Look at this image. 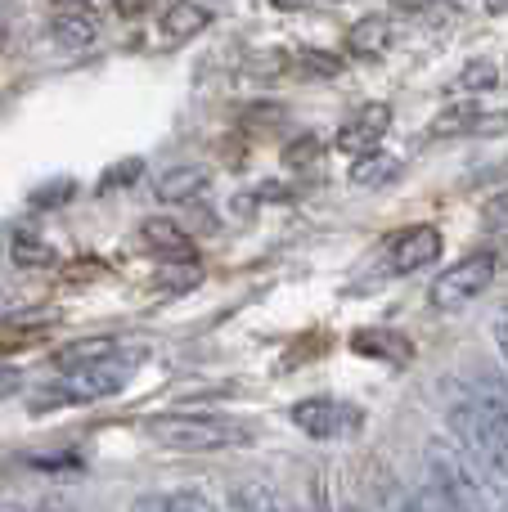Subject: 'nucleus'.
Listing matches in <instances>:
<instances>
[{"label":"nucleus","mask_w":508,"mask_h":512,"mask_svg":"<svg viewBox=\"0 0 508 512\" xmlns=\"http://www.w3.org/2000/svg\"><path fill=\"white\" fill-rule=\"evenodd\" d=\"M149 436L167 450L180 454H207V450H230V445H248L252 432L230 418H212V414H162L149 418Z\"/></svg>","instance_id":"f257e3e1"},{"label":"nucleus","mask_w":508,"mask_h":512,"mask_svg":"<svg viewBox=\"0 0 508 512\" xmlns=\"http://www.w3.org/2000/svg\"><path fill=\"white\" fill-rule=\"evenodd\" d=\"M495 274H500V256H495V252H468V256H459V261L450 265L446 274H437V283H432V292H428L432 310H459V306H468L473 297H482V292L491 288Z\"/></svg>","instance_id":"f03ea898"},{"label":"nucleus","mask_w":508,"mask_h":512,"mask_svg":"<svg viewBox=\"0 0 508 512\" xmlns=\"http://www.w3.org/2000/svg\"><path fill=\"white\" fill-rule=\"evenodd\" d=\"M293 423L302 427L306 436L315 441H338V436H351L360 432L365 414L347 400H333V396H311V400H297L293 405Z\"/></svg>","instance_id":"7ed1b4c3"},{"label":"nucleus","mask_w":508,"mask_h":512,"mask_svg":"<svg viewBox=\"0 0 508 512\" xmlns=\"http://www.w3.org/2000/svg\"><path fill=\"white\" fill-rule=\"evenodd\" d=\"M437 256H441L437 225H410V230H401L392 239L387 265H392L396 279H405V274H419V270H428V265H437Z\"/></svg>","instance_id":"20e7f679"},{"label":"nucleus","mask_w":508,"mask_h":512,"mask_svg":"<svg viewBox=\"0 0 508 512\" xmlns=\"http://www.w3.org/2000/svg\"><path fill=\"white\" fill-rule=\"evenodd\" d=\"M387 126H392V104H360L356 113L342 122L338 131V149L351 153V158H365V153H378Z\"/></svg>","instance_id":"39448f33"},{"label":"nucleus","mask_w":508,"mask_h":512,"mask_svg":"<svg viewBox=\"0 0 508 512\" xmlns=\"http://www.w3.org/2000/svg\"><path fill=\"white\" fill-rule=\"evenodd\" d=\"M207 185H212V171L203 162H180V167L158 176V198L162 203H194Z\"/></svg>","instance_id":"423d86ee"},{"label":"nucleus","mask_w":508,"mask_h":512,"mask_svg":"<svg viewBox=\"0 0 508 512\" xmlns=\"http://www.w3.org/2000/svg\"><path fill=\"white\" fill-rule=\"evenodd\" d=\"M387 45H392V23H387V14H365L360 23H351L347 50L356 54V59H378V54H387Z\"/></svg>","instance_id":"0eeeda50"},{"label":"nucleus","mask_w":508,"mask_h":512,"mask_svg":"<svg viewBox=\"0 0 508 512\" xmlns=\"http://www.w3.org/2000/svg\"><path fill=\"white\" fill-rule=\"evenodd\" d=\"M207 23H212V14H207L203 5H194V0H176V5L162 14V36H167L171 45L194 41L198 32H207Z\"/></svg>","instance_id":"6e6552de"},{"label":"nucleus","mask_w":508,"mask_h":512,"mask_svg":"<svg viewBox=\"0 0 508 512\" xmlns=\"http://www.w3.org/2000/svg\"><path fill=\"white\" fill-rule=\"evenodd\" d=\"M351 346H356L360 355H374V360H396L405 364L410 360V342H405L401 333H387V328H360V333H351Z\"/></svg>","instance_id":"1a4fd4ad"},{"label":"nucleus","mask_w":508,"mask_h":512,"mask_svg":"<svg viewBox=\"0 0 508 512\" xmlns=\"http://www.w3.org/2000/svg\"><path fill=\"white\" fill-rule=\"evenodd\" d=\"M50 32H54V41L68 45V50H86V45L99 36V23L90 9H63V14L54 18Z\"/></svg>","instance_id":"9d476101"},{"label":"nucleus","mask_w":508,"mask_h":512,"mask_svg":"<svg viewBox=\"0 0 508 512\" xmlns=\"http://www.w3.org/2000/svg\"><path fill=\"white\" fill-rule=\"evenodd\" d=\"M140 239H144V248H153V252L189 256V234L180 230L176 221H167V216H149V221L140 225Z\"/></svg>","instance_id":"9b49d317"},{"label":"nucleus","mask_w":508,"mask_h":512,"mask_svg":"<svg viewBox=\"0 0 508 512\" xmlns=\"http://www.w3.org/2000/svg\"><path fill=\"white\" fill-rule=\"evenodd\" d=\"M117 355L113 337H86V342H72L68 351H59V369H90V364H104Z\"/></svg>","instance_id":"f8f14e48"},{"label":"nucleus","mask_w":508,"mask_h":512,"mask_svg":"<svg viewBox=\"0 0 508 512\" xmlns=\"http://www.w3.org/2000/svg\"><path fill=\"white\" fill-rule=\"evenodd\" d=\"M500 63L495 59H468L464 68H459V77H455V90L459 95H491L495 86H500Z\"/></svg>","instance_id":"ddd939ff"},{"label":"nucleus","mask_w":508,"mask_h":512,"mask_svg":"<svg viewBox=\"0 0 508 512\" xmlns=\"http://www.w3.org/2000/svg\"><path fill=\"white\" fill-rule=\"evenodd\" d=\"M9 256H14V265H23V270H50V265L59 261L50 239H36V234H14V239H9Z\"/></svg>","instance_id":"4468645a"},{"label":"nucleus","mask_w":508,"mask_h":512,"mask_svg":"<svg viewBox=\"0 0 508 512\" xmlns=\"http://www.w3.org/2000/svg\"><path fill=\"white\" fill-rule=\"evenodd\" d=\"M396 171H401V167H396V158H387V153H365V158L351 162V185H360V189L387 185Z\"/></svg>","instance_id":"2eb2a0df"},{"label":"nucleus","mask_w":508,"mask_h":512,"mask_svg":"<svg viewBox=\"0 0 508 512\" xmlns=\"http://www.w3.org/2000/svg\"><path fill=\"white\" fill-rule=\"evenodd\" d=\"M198 279H203V270H198L194 261H185V265H162V270H158V288H171V292L194 288Z\"/></svg>","instance_id":"dca6fc26"},{"label":"nucleus","mask_w":508,"mask_h":512,"mask_svg":"<svg viewBox=\"0 0 508 512\" xmlns=\"http://www.w3.org/2000/svg\"><path fill=\"white\" fill-rule=\"evenodd\" d=\"M315 162H320V140L315 135H302V140H293L284 149V167H293V171H306Z\"/></svg>","instance_id":"f3484780"},{"label":"nucleus","mask_w":508,"mask_h":512,"mask_svg":"<svg viewBox=\"0 0 508 512\" xmlns=\"http://www.w3.org/2000/svg\"><path fill=\"white\" fill-rule=\"evenodd\" d=\"M72 194H77V180L59 176L54 185H41V189H36V194H32V207H41V212H45V207H63V198H72Z\"/></svg>","instance_id":"a211bd4d"},{"label":"nucleus","mask_w":508,"mask_h":512,"mask_svg":"<svg viewBox=\"0 0 508 512\" xmlns=\"http://www.w3.org/2000/svg\"><path fill=\"white\" fill-rule=\"evenodd\" d=\"M162 512H216V504L207 495H198V490H176V495L162 504Z\"/></svg>","instance_id":"6ab92c4d"},{"label":"nucleus","mask_w":508,"mask_h":512,"mask_svg":"<svg viewBox=\"0 0 508 512\" xmlns=\"http://www.w3.org/2000/svg\"><path fill=\"white\" fill-rule=\"evenodd\" d=\"M140 167H144L140 158H126V162H117V167L104 176V185H99V194H108V189H117V185H131V180H140Z\"/></svg>","instance_id":"aec40b11"},{"label":"nucleus","mask_w":508,"mask_h":512,"mask_svg":"<svg viewBox=\"0 0 508 512\" xmlns=\"http://www.w3.org/2000/svg\"><path fill=\"white\" fill-rule=\"evenodd\" d=\"M482 225H486V230H508V189H504V194H495L491 203H486Z\"/></svg>","instance_id":"412c9836"},{"label":"nucleus","mask_w":508,"mask_h":512,"mask_svg":"<svg viewBox=\"0 0 508 512\" xmlns=\"http://www.w3.org/2000/svg\"><path fill=\"white\" fill-rule=\"evenodd\" d=\"M302 68H306V72H320V77H333L342 63L333 59V54H324V50H306V54H302Z\"/></svg>","instance_id":"4be33fe9"},{"label":"nucleus","mask_w":508,"mask_h":512,"mask_svg":"<svg viewBox=\"0 0 508 512\" xmlns=\"http://www.w3.org/2000/svg\"><path fill=\"white\" fill-rule=\"evenodd\" d=\"M491 333H495V346H500V355L508 364V306H500V315L491 319Z\"/></svg>","instance_id":"5701e85b"},{"label":"nucleus","mask_w":508,"mask_h":512,"mask_svg":"<svg viewBox=\"0 0 508 512\" xmlns=\"http://www.w3.org/2000/svg\"><path fill=\"white\" fill-rule=\"evenodd\" d=\"M113 5H117V14H122V18H135V14H144L153 0H113Z\"/></svg>","instance_id":"b1692460"},{"label":"nucleus","mask_w":508,"mask_h":512,"mask_svg":"<svg viewBox=\"0 0 508 512\" xmlns=\"http://www.w3.org/2000/svg\"><path fill=\"white\" fill-rule=\"evenodd\" d=\"M18 382H23V378H18V369H0V400H5V396H14V391H18Z\"/></svg>","instance_id":"393cba45"},{"label":"nucleus","mask_w":508,"mask_h":512,"mask_svg":"<svg viewBox=\"0 0 508 512\" xmlns=\"http://www.w3.org/2000/svg\"><path fill=\"white\" fill-rule=\"evenodd\" d=\"M36 512H72L68 504H63V499H41V508Z\"/></svg>","instance_id":"a878e982"},{"label":"nucleus","mask_w":508,"mask_h":512,"mask_svg":"<svg viewBox=\"0 0 508 512\" xmlns=\"http://www.w3.org/2000/svg\"><path fill=\"white\" fill-rule=\"evenodd\" d=\"M486 9H491V14H508V0H486Z\"/></svg>","instance_id":"bb28decb"},{"label":"nucleus","mask_w":508,"mask_h":512,"mask_svg":"<svg viewBox=\"0 0 508 512\" xmlns=\"http://www.w3.org/2000/svg\"><path fill=\"white\" fill-rule=\"evenodd\" d=\"M135 512H162V504H153V499H140V504H135Z\"/></svg>","instance_id":"cd10ccee"},{"label":"nucleus","mask_w":508,"mask_h":512,"mask_svg":"<svg viewBox=\"0 0 508 512\" xmlns=\"http://www.w3.org/2000/svg\"><path fill=\"white\" fill-rule=\"evenodd\" d=\"M396 5H410V9H423V5H441V0H396Z\"/></svg>","instance_id":"c85d7f7f"},{"label":"nucleus","mask_w":508,"mask_h":512,"mask_svg":"<svg viewBox=\"0 0 508 512\" xmlns=\"http://www.w3.org/2000/svg\"><path fill=\"white\" fill-rule=\"evenodd\" d=\"M0 512H27V508H18V504H0Z\"/></svg>","instance_id":"c756f323"},{"label":"nucleus","mask_w":508,"mask_h":512,"mask_svg":"<svg viewBox=\"0 0 508 512\" xmlns=\"http://www.w3.org/2000/svg\"><path fill=\"white\" fill-rule=\"evenodd\" d=\"M68 5H81V9H86V5H90V0H68Z\"/></svg>","instance_id":"7c9ffc66"},{"label":"nucleus","mask_w":508,"mask_h":512,"mask_svg":"<svg viewBox=\"0 0 508 512\" xmlns=\"http://www.w3.org/2000/svg\"><path fill=\"white\" fill-rule=\"evenodd\" d=\"M270 5H293V0H270Z\"/></svg>","instance_id":"2f4dec72"}]
</instances>
